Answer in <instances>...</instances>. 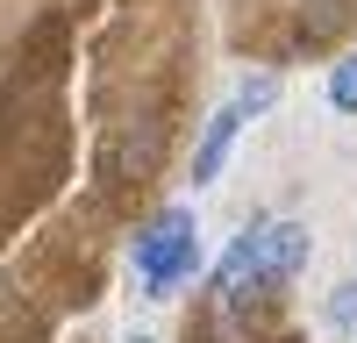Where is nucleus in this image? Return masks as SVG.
Returning a JSON list of instances; mask_svg holds the SVG:
<instances>
[{
    "instance_id": "nucleus-5",
    "label": "nucleus",
    "mask_w": 357,
    "mask_h": 343,
    "mask_svg": "<svg viewBox=\"0 0 357 343\" xmlns=\"http://www.w3.org/2000/svg\"><path fill=\"white\" fill-rule=\"evenodd\" d=\"M329 329L357 336V279H350V286H336V300H329Z\"/></svg>"
},
{
    "instance_id": "nucleus-6",
    "label": "nucleus",
    "mask_w": 357,
    "mask_h": 343,
    "mask_svg": "<svg viewBox=\"0 0 357 343\" xmlns=\"http://www.w3.org/2000/svg\"><path fill=\"white\" fill-rule=\"evenodd\" d=\"M136 343H143V336H136Z\"/></svg>"
},
{
    "instance_id": "nucleus-1",
    "label": "nucleus",
    "mask_w": 357,
    "mask_h": 343,
    "mask_svg": "<svg viewBox=\"0 0 357 343\" xmlns=\"http://www.w3.org/2000/svg\"><path fill=\"white\" fill-rule=\"evenodd\" d=\"M301 265H307V229H301V222H257V229H243V236L229 243L215 286H222L229 307H250L257 294L286 286Z\"/></svg>"
},
{
    "instance_id": "nucleus-2",
    "label": "nucleus",
    "mask_w": 357,
    "mask_h": 343,
    "mask_svg": "<svg viewBox=\"0 0 357 343\" xmlns=\"http://www.w3.org/2000/svg\"><path fill=\"white\" fill-rule=\"evenodd\" d=\"M193 272H200L193 215H186V208H165V215L136 236V279L151 286V294H172V286H186Z\"/></svg>"
},
{
    "instance_id": "nucleus-3",
    "label": "nucleus",
    "mask_w": 357,
    "mask_h": 343,
    "mask_svg": "<svg viewBox=\"0 0 357 343\" xmlns=\"http://www.w3.org/2000/svg\"><path fill=\"white\" fill-rule=\"evenodd\" d=\"M272 93H279V86L272 79H250L243 86V93H236L222 114H215V122H207V136H200V151H193V179L207 186V179H215V172H222V158H229V143H236V129H243V114H257V107H272Z\"/></svg>"
},
{
    "instance_id": "nucleus-4",
    "label": "nucleus",
    "mask_w": 357,
    "mask_h": 343,
    "mask_svg": "<svg viewBox=\"0 0 357 343\" xmlns=\"http://www.w3.org/2000/svg\"><path fill=\"white\" fill-rule=\"evenodd\" d=\"M329 107H336V114H357V50L329 72Z\"/></svg>"
}]
</instances>
